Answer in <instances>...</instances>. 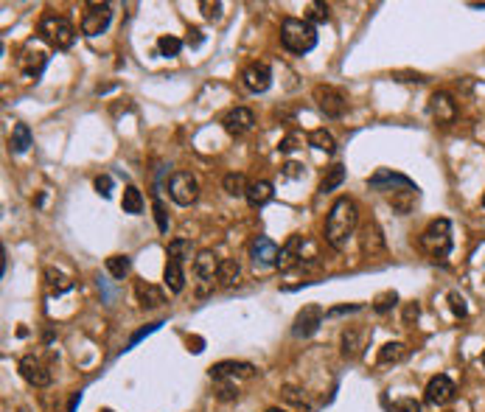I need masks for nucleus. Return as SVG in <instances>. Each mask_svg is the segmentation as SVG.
Segmentation results:
<instances>
[{"instance_id": "nucleus-50", "label": "nucleus", "mask_w": 485, "mask_h": 412, "mask_svg": "<svg viewBox=\"0 0 485 412\" xmlns=\"http://www.w3.org/2000/svg\"><path fill=\"white\" fill-rule=\"evenodd\" d=\"M472 8H485V3H472Z\"/></svg>"}, {"instance_id": "nucleus-12", "label": "nucleus", "mask_w": 485, "mask_h": 412, "mask_svg": "<svg viewBox=\"0 0 485 412\" xmlns=\"http://www.w3.org/2000/svg\"><path fill=\"white\" fill-rule=\"evenodd\" d=\"M239 79H242L244 90H250V93H266L269 85H272V71H269L266 62H250L242 71Z\"/></svg>"}, {"instance_id": "nucleus-43", "label": "nucleus", "mask_w": 485, "mask_h": 412, "mask_svg": "<svg viewBox=\"0 0 485 412\" xmlns=\"http://www.w3.org/2000/svg\"><path fill=\"white\" fill-rule=\"evenodd\" d=\"M449 303H452V311H455L458 317H466V314H469V306H466V298H463V295L452 292V295H449Z\"/></svg>"}, {"instance_id": "nucleus-3", "label": "nucleus", "mask_w": 485, "mask_h": 412, "mask_svg": "<svg viewBox=\"0 0 485 412\" xmlns=\"http://www.w3.org/2000/svg\"><path fill=\"white\" fill-rule=\"evenodd\" d=\"M418 247L432 258V261H446V255L452 253V222L449 219H435L424 227Z\"/></svg>"}, {"instance_id": "nucleus-16", "label": "nucleus", "mask_w": 485, "mask_h": 412, "mask_svg": "<svg viewBox=\"0 0 485 412\" xmlns=\"http://www.w3.org/2000/svg\"><path fill=\"white\" fill-rule=\"evenodd\" d=\"M222 126H225L228 135L242 138V135H247V132L255 126V115H252V109H247V107H233V109H228V112L222 115Z\"/></svg>"}, {"instance_id": "nucleus-37", "label": "nucleus", "mask_w": 485, "mask_h": 412, "mask_svg": "<svg viewBox=\"0 0 485 412\" xmlns=\"http://www.w3.org/2000/svg\"><path fill=\"white\" fill-rule=\"evenodd\" d=\"M281 396H283V401H289V404H297V407H306V396H303V390H300V387H292V384H283V387H281Z\"/></svg>"}, {"instance_id": "nucleus-7", "label": "nucleus", "mask_w": 485, "mask_h": 412, "mask_svg": "<svg viewBox=\"0 0 485 412\" xmlns=\"http://www.w3.org/2000/svg\"><path fill=\"white\" fill-rule=\"evenodd\" d=\"M219 264L222 258L214 255V250H199L194 258V275L199 281V295H208L214 289V278H219Z\"/></svg>"}, {"instance_id": "nucleus-22", "label": "nucleus", "mask_w": 485, "mask_h": 412, "mask_svg": "<svg viewBox=\"0 0 485 412\" xmlns=\"http://www.w3.org/2000/svg\"><path fill=\"white\" fill-rule=\"evenodd\" d=\"M275 197V188H272V183L269 180H255V183H250V188H247V205L250 207H264L269 200Z\"/></svg>"}, {"instance_id": "nucleus-48", "label": "nucleus", "mask_w": 485, "mask_h": 412, "mask_svg": "<svg viewBox=\"0 0 485 412\" xmlns=\"http://www.w3.org/2000/svg\"><path fill=\"white\" fill-rule=\"evenodd\" d=\"M202 40H205V37H202V31H199V28H188V45H191V48H199V45H202Z\"/></svg>"}, {"instance_id": "nucleus-29", "label": "nucleus", "mask_w": 485, "mask_h": 412, "mask_svg": "<svg viewBox=\"0 0 485 412\" xmlns=\"http://www.w3.org/2000/svg\"><path fill=\"white\" fill-rule=\"evenodd\" d=\"M239 275H242V264H239L236 258H222V264H219V278H216V281H222L225 286H233V284L239 281Z\"/></svg>"}, {"instance_id": "nucleus-45", "label": "nucleus", "mask_w": 485, "mask_h": 412, "mask_svg": "<svg viewBox=\"0 0 485 412\" xmlns=\"http://www.w3.org/2000/svg\"><path fill=\"white\" fill-rule=\"evenodd\" d=\"M393 410L395 412H421V401H415V399H398V401L393 404Z\"/></svg>"}, {"instance_id": "nucleus-1", "label": "nucleus", "mask_w": 485, "mask_h": 412, "mask_svg": "<svg viewBox=\"0 0 485 412\" xmlns=\"http://www.w3.org/2000/svg\"><path fill=\"white\" fill-rule=\"evenodd\" d=\"M357 224H360V205L351 197L334 200V205L326 216V241L334 250H345L351 236L357 233Z\"/></svg>"}, {"instance_id": "nucleus-42", "label": "nucleus", "mask_w": 485, "mask_h": 412, "mask_svg": "<svg viewBox=\"0 0 485 412\" xmlns=\"http://www.w3.org/2000/svg\"><path fill=\"white\" fill-rule=\"evenodd\" d=\"M216 399H219V401H233V399H239V390H236V382H219V390H216Z\"/></svg>"}, {"instance_id": "nucleus-52", "label": "nucleus", "mask_w": 485, "mask_h": 412, "mask_svg": "<svg viewBox=\"0 0 485 412\" xmlns=\"http://www.w3.org/2000/svg\"><path fill=\"white\" fill-rule=\"evenodd\" d=\"M102 412H113V410H102Z\"/></svg>"}, {"instance_id": "nucleus-19", "label": "nucleus", "mask_w": 485, "mask_h": 412, "mask_svg": "<svg viewBox=\"0 0 485 412\" xmlns=\"http://www.w3.org/2000/svg\"><path fill=\"white\" fill-rule=\"evenodd\" d=\"M135 298H137V303L143 309H160V306H166V292L160 286H154V284H146V281H137L135 284Z\"/></svg>"}, {"instance_id": "nucleus-6", "label": "nucleus", "mask_w": 485, "mask_h": 412, "mask_svg": "<svg viewBox=\"0 0 485 412\" xmlns=\"http://www.w3.org/2000/svg\"><path fill=\"white\" fill-rule=\"evenodd\" d=\"M113 20V6L110 3H87L85 14H82V34L87 37H99L110 28Z\"/></svg>"}, {"instance_id": "nucleus-41", "label": "nucleus", "mask_w": 485, "mask_h": 412, "mask_svg": "<svg viewBox=\"0 0 485 412\" xmlns=\"http://www.w3.org/2000/svg\"><path fill=\"white\" fill-rule=\"evenodd\" d=\"M93 186H96V194H99V197L110 200V194H113V177H110V174H99Z\"/></svg>"}, {"instance_id": "nucleus-30", "label": "nucleus", "mask_w": 485, "mask_h": 412, "mask_svg": "<svg viewBox=\"0 0 485 412\" xmlns=\"http://www.w3.org/2000/svg\"><path fill=\"white\" fill-rule=\"evenodd\" d=\"M360 348H362V331L345 328V331H343V356L354 359V356L360 353Z\"/></svg>"}, {"instance_id": "nucleus-31", "label": "nucleus", "mask_w": 485, "mask_h": 412, "mask_svg": "<svg viewBox=\"0 0 485 412\" xmlns=\"http://www.w3.org/2000/svg\"><path fill=\"white\" fill-rule=\"evenodd\" d=\"M129 269H132L129 255H110V258H107V272H110L116 281H123V278L129 275Z\"/></svg>"}, {"instance_id": "nucleus-40", "label": "nucleus", "mask_w": 485, "mask_h": 412, "mask_svg": "<svg viewBox=\"0 0 485 412\" xmlns=\"http://www.w3.org/2000/svg\"><path fill=\"white\" fill-rule=\"evenodd\" d=\"M199 8H202V17H205V20H219V17H222V3H219V0H214V3H211V0H202Z\"/></svg>"}, {"instance_id": "nucleus-46", "label": "nucleus", "mask_w": 485, "mask_h": 412, "mask_svg": "<svg viewBox=\"0 0 485 412\" xmlns=\"http://www.w3.org/2000/svg\"><path fill=\"white\" fill-rule=\"evenodd\" d=\"M362 303H351V306H334V309L326 311V317H340V314H351V311H360Z\"/></svg>"}, {"instance_id": "nucleus-27", "label": "nucleus", "mask_w": 485, "mask_h": 412, "mask_svg": "<svg viewBox=\"0 0 485 412\" xmlns=\"http://www.w3.org/2000/svg\"><path fill=\"white\" fill-rule=\"evenodd\" d=\"M345 183V166H331L329 171H326V177H323V183H320V194H331V191H337L340 186Z\"/></svg>"}, {"instance_id": "nucleus-54", "label": "nucleus", "mask_w": 485, "mask_h": 412, "mask_svg": "<svg viewBox=\"0 0 485 412\" xmlns=\"http://www.w3.org/2000/svg\"><path fill=\"white\" fill-rule=\"evenodd\" d=\"M449 412H452V410H449Z\"/></svg>"}, {"instance_id": "nucleus-24", "label": "nucleus", "mask_w": 485, "mask_h": 412, "mask_svg": "<svg viewBox=\"0 0 485 412\" xmlns=\"http://www.w3.org/2000/svg\"><path fill=\"white\" fill-rule=\"evenodd\" d=\"M410 356V348L404 345V342H384L381 348H379V365H395V362H401V359H407Z\"/></svg>"}, {"instance_id": "nucleus-17", "label": "nucleus", "mask_w": 485, "mask_h": 412, "mask_svg": "<svg viewBox=\"0 0 485 412\" xmlns=\"http://www.w3.org/2000/svg\"><path fill=\"white\" fill-rule=\"evenodd\" d=\"M278 255H281V247L266 238V236H255L250 241V258L255 267H275L278 264Z\"/></svg>"}, {"instance_id": "nucleus-23", "label": "nucleus", "mask_w": 485, "mask_h": 412, "mask_svg": "<svg viewBox=\"0 0 485 412\" xmlns=\"http://www.w3.org/2000/svg\"><path fill=\"white\" fill-rule=\"evenodd\" d=\"M306 140H309V146H314L317 152H326V154H334V152H337V140H334V135H331L326 126L312 129V132L306 135Z\"/></svg>"}, {"instance_id": "nucleus-4", "label": "nucleus", "mask_w": 485, "mask_h": 412, "mask_svg": "<svg viewBox=\"0 0 485 412\" xmlns=\"http://www.w3.org/2000/svg\"><path fill=\"white\" fill-rule=\"evenodd\" d=\"M37 34L54 51H68L73 45V40H76L73 23L68 17H62V14H45L39 20V25H37Z\"/></svg>"}, {"instance_id": "nucleus-51", "label": "nucleus", "mask_w": 485, "mask_h": 412, "mask_svg": "<svg viewBox=\"0 0 485 412\" xmlns=\"http://www.w3.org/2000/svg\"><path fill=\"white\" fill-rule=\"evenodd\" d=\"M266 412H286V410H281V407H269Z\"/></svg>"}, {"instance_id": "nucleus-32", "label": "nucleus", "mask_w": 485, "mask_h": 412, "mask_svg": "<svg viewBox=\"0 0 485 412\" xmlns=\"http://www.w3.org/2000/svg\"><path fill=\"white\" fill-rule=\"evenodd\" d=\"M191 253H194V244H191L188 238H174V241L168 244V250H166L168 258H177V261H183V264L191 258Z\"/></svg>"}, {"instance_id": "nucleus-53", "label": "nucleus", "mask_w": 485, "mask_h": 412, "mask_svg": "<svg viewBox=\"0 0 485 412\" xmlns=\"http://www.w3.org/2000/svg\"><path fill=\"white\" fill-rule=\"evenodd\" d=\"M483 207H485V197H483Z\"/></svg>"}, {"instance_id": "nucleus-14", "label": "nucleus", "mask_w": 485, "mask_h": 412, "mask_svg": "<svg viewBox=\"0 0 485 412\" xmlns=\"http://www.w3.org/2000/svg\"><path fill=\"white\" fill-rule=\"evenodd\" d=\"M17 370H20V376L31 384V387H48L51 384V370H48V365L39 359V356H23L20 359V365H17Z\"/></svg>"}, {"instance_id": "nucleus-9", "label": "nucleus", "mask_w": 485, "mask_h": 412, "mask_svg": "<svg viewBox=\"0 0 485 412\" xmlns=\"http://www.w3.org/2000/svg\"><path fill=\"white\" fill-rule=\"evenodd\" d=\"M314 102H317L320 112L326 118H343L345 115V107H348L345 96L337 87H329V85H317L314 87Z\"/></svg>"}, {"instance_id": "nucleus-25", "label": "nucleus", "mask_w": 485, "mask_h": 412, "mask_svg": "<svg viewBox=\"0 0 485 412\" xmlns=\"http://www.w3.org/2000/svg\"><path fill=\"white\" fill-rule=\"evenodd\" d=\"M31 143H34V138H31L28 123H17V126L11 129V152H14V154H25Z\"/></svg>"}, {"instance_id": "nucleus-39", "label": "nucleus", "mask_w": 485, "mask_h": 412, "mask_svg": "<svg viewBox=\"0 0 485 412\" xmlns=\"http://www.w3.org/2000/svg\"><path fill=\"white\" fill-rule=\"evenodd\" d=\"M300 143H303V138H300L297 132H292V135L281 138V143H278V152H281V154H292V152H295Z\"/></svg>"}, {"instance_id": "nucleus-36", "label": "nucleus", "mask_w": 485, "mask_h": 412, "mask_svg": "<svg viewBox=\"0 0 485 412\" xmlns=\"http://www.w3.org/2000/svg\"><path fill=\"white\" fill-rule=\"evenodd\" d=\"M152 207H154V222H157V230L160 233H168V213H166V205H163V200L154 194V202H152Z\"/></svg>"}, {"instance_id": "nucleus-35", "label": "nucleus", "mask_w": 485, "mask_h": 412, "mask_svg": "<svg viewBox=\"0 0 485 412\" xmlns=\"http://www.w3.org/2000/svg\"><path fill=\"white\" fill-rule=\"evenodd\" d=\"M306 20L314 25V23H326L329 20V6L326 3H320V0H314V3H309V14H306Z\"/></svg>"}, {"instance_id": "nucleus-2", "label": "nucleus", "mask_w": 485, "mask_h": 412, "mask_svg": "<svg viewBox=\"0 0 485 412\" xmlns=\"http://www.w3.org/2000/svg\"><path fill=\"white\" fill-rule=\"evenodd\" d=\"M281 45L289 54H309L317 45V25H312L306 17H286L281 23Z\"/></svg>"}, {"instance_id": "nucleus-47", "label": "nucleus", "mask_w": 485, "mask_h": 412, "mask_svg": "<svg viewBox=\"0 0 485 412\" xmlns=\"http://www.w3.org/2000/svg\"><path fill=\"white\" fill-rule=\"evenodd\" d=\"M300 174H303V166H300V163H286V166H283V177L297 180Z\"/></svg>"}, {"instance_id": "nucleus-38", "label": "nucleus", "mask_w": 485, "mask_h": 412, "mask_svg": "<svg viewBox=\"0 0 485 412\" xmlns=\"http://www.w3.org/2000/svg\"><path fill=\"white\" fill-rule=\"evenodd\" d=\"M398 303V295L395 292H381L376 301H373V311H379V314H384V311H390L393 306Z\"/></svg>"}, {"instance_id": "nucleus-49", "label": "nucleus", "mask_w": 485, "mask_h": 412, "mask_svg": "<svg viewBox=\"0 0 485 412\" xmlns=\"http://www.w3.org/2000/svg\"><path fill=\"white\" fill-rule=\"evenodd\" d=\"M191 351H194V353H199V351H202V339H199V337H194V348H191Z\"/></svg>"}, {"instance_id": "nucleus-28", "label": "nucleus", "mask_w": 485, "mask_h": 412, "mask_svg": "<svg viewBox=\"0 0 485 412\" xmlns=\"http://www.w3.org/2000/svg\"><path fill=\"white\" fill-rule=\"evenodd\" d=\"M121 207H123V213H129V216L143 213V194H140L135 186H126V188H123Z\"/></svg>"}, {"instance_id": "nucleus-11", "label": "nucleus", "mask_w": 485, "mask_h": 412, "mask_svg": "<svg viewBox=\"0 0 485 412\" xmlns=\"http://www.w3.org/2000/svg\"><path fill=\"white\" fill-rule=\"evenodd\" d=\"M455 393H458V387H455V382L449 379V376H432L429 379V384H426V390H424V399H426V404H432V407H446L449 401H455Z\"/></svg>"}, {"instance_id": "nucleus-20", "label": "nucleus", "mask_w": 485, "mask_h": 412, "mask_svg": "<svg viewBox=\"0 0 485 412\" xmlns=\"http://www.w3.org/2000/svg\"><path fill=\"white\" fill-rule=\"evenodd\" d=\"M360 247H362L364 255H379V253H384V236H381V230H379V224L376 222H367L362 227V236H360Z\"/></svg>"}, {"instance_id": "nucleus-13", "label": "nucleus", "mask_w": 485, "mask_h": 412, "mask_svg": "<svg viewBox=\"0 0 485 412\" xmlns=\"http://www.w3.org/2000/svg\"><path fill=\"white\" fill-rule=\"evenodd\" d=\"M367 186H370L373 191H381V194H387V191L395 194V188H401V191H404V188H412V191L418 188L410 177H404V174H398V171H393V169H379V171L367 180Z\"/></svg>"}, {"instance_id": "nucleus-33", "label": "nucleus", "mask_w": 485, "mask_h": 412, "mask_svg": "<svg viewBox=\"0 0 485 412\" xmlns=\"http://www.w3.org/2000/svg\"><path fill=\"white\" fill-rule=\"evenodd\" d=\"M45 278H48V286H51V289H56V292H68V289H73V281H70L65 272L54 269V267H48V269H45Z\"/></svg>"}, {"instance_id": "nucleus-34", "label": "nucleus", "mask_w": 485, "mask_h": 412, "mask_svg": "<svg viewBox=\"0 0 485 412\" xmlns=\"http://www.w3.org/2000/svg\"><path fill=\"white\" fill-rule=\"evenodd\" d=\"M157 51H160V56H177L183 51V40H177L171 34H163L157 40Z\"/></svg>"}, {"instance_id": "nucleus-10", "label": "nucleus", "mask_w": 485, "mask_h": 412, "mask_svg": "<svg viewBox=\"0 0 485 412\" xmlns=\"http://www.w3.org/2000/svg\"><path fill=\"white\" fill-rule=\"evenodd\" d=\"M323 317H326L323 306H317V303H309V306H303V309L297 311L295 322H292V337H297V339H306V337H312V334H314V331L323 325Z\"/></svg>"}, {"instance_id": "nucleus-44", "label": "nucleus", "mask_w": 485, "mask_h": 412, "mask_svg": "<svg viewBox=\"0 0 485 412\" xmlns=\"http://www.w3.org/2000/svg\"><path fill=\"white\" fill-rule=\"evenodd\" d=\"M160 325H163V322H149L146 328H140V331H135V334L129 337V348H135V345H137V342H140L143 337H149V334H152V331H157Z\"/></svg>"}, {"instance_id": "nucleus-26", "label": "nucleus", "mask_w": 485, "mask_h": 412, "mask_svg": "<svg viewBox=\"0 0 485 412\" xmlns=\"http://www.w3.org/2000/svg\"><path fill=\"white\" fill-rule=\"evenodd\" d=\"M222 188H225V194H228V197H247L250 183H247V177H244L242 171H231V174H225Z\"/></svg>"}, {"instance_id": "nucleus-18", "label": "nucleus", "mask_w": 485, "mask_h": 412, "mask_svg": "<svg viewBox=\"0 0 485 412\" xmlns=\"http://www.w3.org/2000/svg\"><path fill=\"white\" fill-rule=\"evenodd\" d=\"M303 244H306V238L300 236V233H295V236H289V241L281 247V255H278V269H292L295 264H303Z\"/></svg>"}, {"instance_id": "nucleus-5", "label": "nucleus", "mask_w": 485, "mask_h": 412, "mask_svg": "<svg viewBox=\"0 0 485 412\" xmlns=\"http://www.w3.org/2000/svg\"><path fill=\"white\" fill-rule=\"evenodd\" d=\"M168 197H171V202H177V205L188 207L197 202V197H199V183H197V177L191 174V171H174L171 177H168Z\"/></svg>"}, {"instance_id": "nucleus-8", "label": "nucleus", "mask_w": 485, "mask_h": 412, "mask_svg": "<svg viewBox=\"0 0 485 412\" xmlns=\"http://www.w3.org/2000/svg\"><path fill=\"white\" fill-rule=\"evenodd\" d=\"M258 370L250 362H236V359H225L208 368V376L214 382H239V379H252Z\"/></svg>"}, {"instance_id": "nucleus-15", "label": "nucleus", "mask_w": 485, "mask_h": 412, "mask_svg": "<svg viewBox=\"0 0 485 412\" xmlns=\"http://www.w3.org/2000/svg\"><path fill=\"white\" fill-rule=\"evenodd\" d=\"M426 109H429V115H432L438 123H443V126L455 123V118H458V102H455L446 90L432 93V96H429V104H426Z\"/></svg>"}, {"instance_id": "nucleus-21", "label": "nucleus", "mask_w": 485, "mask_h": 412, "mask_svg": "<svg viewBox=\"0 0 485 412\" xmlns=\"http://www.w3.org/2000/svg\"><path fill=\"white\" fill-rule=\"evenodd\" d=\"M163 281H166V289H168L171 295H180V292L185 289V272H183V261H177V258H166Z\"/></svg>"}]
</instances>
